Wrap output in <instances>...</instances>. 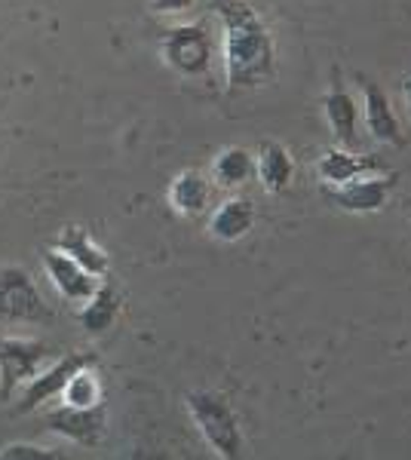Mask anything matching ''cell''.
<instances>
[{"mask_svg":"<svg viewBox=\"0 0 411 460\" xmlns=\"http://www.w3.org/2000/svg\"><path fill=\"white\" fill-rule=\"evenodd\" d=\"M212 10L221 19L224 31V71H228V84L237 89L264 84L276 65L273 37L267 31L264 19L246 0H215Z\"/></svg>","mask_w":411,"mask_h":460,"instance_id":"1","label":"cell"},{"mask_svg":"<svg viewBox=\"0 0 411 460\" xmlns=\"http://www.w3.org/2000/svg\"><path fill=\"white\" fill-rule=\"evenodd\" d=\"M0 319L6 323H43L49 307L37 292L31 273L25 267H0Z\"/></svg>","mask_w":411,"mask_h":460,"instance_id":"4","label":"cell"},{"mask_svg":"<svg viewBox=\"0 0 411 460\" xmlns=\"http://www.w3.org/2000/svg\"><path fill=\"white\" fill-rule=\"evenodd\" d=\"M160 53L172 71L184 74V77H200L212 62V43H209L203 25H178L163 37Z\"/></svg>","mask_w":411,"mask_h":460,"instance_id":"5","label":"cell"},{"mask_svg":"<svg viewBox=\"0 0 411 460\" xmlns=\"http://www.w3.org/2000/svg\"><path fill=\"white\" fill-rule=\"evenodd\" d=\"M43 267H47L52 286H56V292L62 295L65 301L84 304L89 295L95 292V286H99V277H93V273L84 270L74 258H68L58 249H49L47 255H43Z\"/></svg>","mask_w":411,"mask_h":460,"instance_id":"9","label":"cell"},{"mask_svg":"<svg viewBox=\"0 0 411 460\" xmlns=\"http://www.w3.org/2000/svg\"><path fill=\"white\" fill-rule=\"evenodd\" d=\"M317 172L323 178V184L335 188V184H344L350 178L380 172V163L371 154H353V147H332V151H326L319 157Z\"/></svg>","mask_w":411,"mask_h":460,"instance_id":"12","label":"cell"},{"mask_svg":"<svg viewBox=\"0 0 411 460\" xmlns=\"http://www.w3.org/2000/svg\"><path fill=\"white\" fill-rule=\"evenodd\" d=\"M255 218L258 215H255V203H252V199L230 197L212 212V218H209V234L221 243H237L255 227Z\"/></svg>","mask_w":411,"mask_h":460,"instance_id":"13","label":"cell"},{"mask_svg":"<svg viewBox=\"0 0 411 460\" xmlns=\"http://www.w3.org/2000/svg\"><path fill=\"white\" fill-rule=\"evenodd\" d=\"M323 111L328 129L335 132L341 147H353L356 138H360V108H356V99L347 93V86L341 84L338 71L332 74V86H328L326 99H323Z\"/></svg>","mask_w":411,"mask_h":460,"instance_id":"10","label":"cell"},{"mask_svg":"<svg viewBox=\"0 0 411 460\" xmlns=\"http://www.w3.org/2000/svg\"><path fill=\"white\" fill-rule=\"evenodd\" d=\"M184 405L191 411V420L197 424L200 436L206 439L209 448L224 460H237L243 455V433L234 408L228 399L215 390H191L184 396Z\"/></svg>","mask_w":411,"mask_h":460,"instance_id":"2","label":"cell"},{"mask_svg":"<svg viewBox=\"0 0 411 460\" xmlns=\"http://www.w3.org/2000/svg\"><path fill=\"white\" fill-rule=\"evenodd\" d=\"M406 99H408V108H411V84L406 86Z\"/></svg>","mask_w":411,"mask_h":460,"instance_id":"22","label":"cell"},{"mask_svg":"<svg viewBox=\"0 0 411 460\" xmlns=\"http://www.w3.org/2000/svg\"><path fill=\"white\" fill-rule=\"evenodd\" d=\"M93 368H95V362H93V366H84L80 372H74L71 381L65 384L62 399L68 405H95V402H102V381L95 377Z\"/></svg>","mask_w":411,"mask_h":460,"instance_id":"19","label":"cell"},{"mask_svg":"<svg viewBox=\"0 0 411 460\" xmlns=\"http://www.w3.org/2000/svg\"><path fill=\"white\" fill-rule=\"evenodd\" d=\"M52 362L49 344L34 338H0V402H10L25 381Z\"/></svg>","mask_w":411,"mask_h":460,"instance_id":"3","label":"cell"},{"mask_svg":"<svg viewBox=\"0 0 411 460\" xmlns=\"http://www.w3.org/2000/svg\"><path fill=\"white\" fill-rule=\"evenodd\" d=\"M95 356L93 353H71V356H62V359L49 362L43 372H37L31 381L22 384V405L19 411H34L40 408L43 402H49L52 396H62L65 384L71 381L74 372H80L84 366H93Z\"/></svg>","mask_w":411,"mask_h":460,"instance_id":"6","label":"cell"},{"mask_svg":"<svg viewBox=\"0 0 411 460\" xmlns=\"http://www.w3.org/2000/svg\"><path fill=\"white\" fill-rule=\"evenodd\" d=\"M56 457L49 448H40V445H6V448H0V460H49Z\"/></svg>","mask_w":411,"mask_h":460,"instance_id":"20","label":"cell"},{"mask_svg":"<svg viewBox=\"0 0 411 460\" xmlns=\"http://www.w3.org/2000/svg\"><path fill=\"white\" fill-rule=\"evenodd\" d=\"M360 84H362V99H365L362 114H365V126H369L371 138H375V142H384V145H399L402 129H399V120H396L387 93L365 77H360Z\"/></svg>","mask_w":411,"mask_h":460,"instance_id":"11","label":"cell"},{"mask_svg":"<svg viewBox=\"0 0 411 460\" xmlns=\"http://www.w3.org/2000/svg\"><path fill=\"white\" fill-rule=\"evenodd\" d=\"M255 175L267 194H280L295 178V160L289 147L280 142H264L255 154Z\"/></svg>","mask_w":411,"mask_h":460,"instance_id":"15","label":"cell"},{"mask_svg":"<svg viewBox=\"0 0 411 460\" xmlns=\"http://www.w3.org/2000/svg\"><path fill=\"white\" fill-rule=\"evenodd\" d=\"M121 307H123L121 292L111 283H102V286H95V292L89 295L84 301V307L77 310V323L84 325L89 335H102V332H108L111 325L117 323Z\"/></svg>","mask_w":411,"mask_h":460,"instance_id":"16","label":"cell"},{"mask_svg":"<svg viewBox=\"0 0 411 460\" xmlns=\"http://www.w3.org/2000/svg\"><path fill=\"white\" fill-rule=\"evenodd\" d=\"M209 194H212V188H209L206 175L197 172V169H184V172H178L169 184L172 209H175L178 215H188V218L206 212Z\"/></svg>","mask_w":411,"mask_h":460,"instance_id":"17","label":"cell"},{"mask_svg":"<svg viewBox=\"0 0 411 460\" xmlns=\"http://www.w3.org/2000/svg\"><path fill=\"white\" fill-rule=\"evenodd\" d=\"M154 13H188L193 0H151Z\"/></svg>","mask_w":411,"mask_h":460,"instance_id":"21","label":"cell"},{"mask_svg":"<svg viewBox=\"0 0 411 460\" xmlns=\"http://www.w3.org/2000/svg\"><path fill=\"white\" fill-rule=\"evenodd\" d=\"M390 190H393V178L390 175L369 172V175L350 178V181L328 188V197H332L344 212L369 215V212H378L380 206L387 203Z\"/></svg>","mask_w":411,"mask_h":460,"instance_id":"8","label":"cell"},{"mask_svg":"<svg viewBox=\"0 0 411 460\" xmlns=\"http://www.w3.org/2000/svg\"><path fill=\"white\" fill-rule=\"evenodd\" d=\"M52 249H58V252H65L68 258H74L84 270H89L93 277H104L108 273V252H104L99 243L89 236V230L86 227H77V225H71V227H62V234L56 236V246Z\"/></svg>","mask_w":411,"mask_h":460,"instance_id":"14","label":"cell"},{"mask_svg":"<svg viewBox=\"0 0 411 460\" xmlns=\"http://www.w3.org/2000/svg\"><path fill=\"white\" fill-rule=\"evenodd\" d=\"M255 175V157L246 147H224L212 163V181L219 188H243Z\"/></svg>","mask_w":411,"mask_h":460,"instance_id":"18","label":"cell"},{"mask_svg":"<svg viewBox=\"0 0 411 460\" xmlns=\"http://www.w3.org/2000/svg\"><path fill=\"white\" fill-rule=\"evenodd\" d=\"M47 427L52 433L65 436V439L86 445V448H95L104 439V427H108V411H104L102 402L95 405H68L47 414Z\"/></svg>","mask_w":411,"mask_h":460,"instance_id":"7","label":"cell"}]
</instances>
